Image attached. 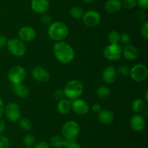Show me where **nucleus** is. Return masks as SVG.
I'll list each match as a JSON object with an SVG mask.
<instances>
[{
	"label": "nucleus",
	"mask_w": 148,
	"mask_h": 148,
	"mask_svg": "<svg viewBox=\"0 0 148 148\" xmlns=\"http://www.w3.org/2000/svg\"><path fill=\"white\" fill-rule=\"evenodd\" d=\"M33 78L39 82H46L50 78L49 73L41 66H36L31 71Z\"/></svg>",
	"instance_id": "obj_12"
},
{
	"label": "nucleus",
	"mask_w": 148,
	"mask_h": 148,
	"mask_svg": "<svg viewBox=\"0 0 148 148\" xmlns=\"http://www.w3.org/2000/svg\"><path fill=\"white\" fill-rule=\"evenodd\" d=\"M98 114V119L101 123L104 124H109L114 121V115L110 110H101V111Z\"/></svg>",
	"instance_id": "obj_18"
},
{
	"label": "nucleus",
	"mask_w": 148,
	"mask_h": 148,
	"mask_svg": "<svg viewBox=\"0 0 148 148\" xmlns=\"http://www.w3.org/2000/svg\"><path fill=\"white\" fill-rule=\"evenodd\" d=\"M122 3L119 0H108L105 4V9L110 13H116L121 10Z\"/></svg>",
	"instance_id": "obj_19"
},
{
	"label": "nucleus",
	"mask_w": 148,
	"mask_h": 148,
	"mask_svg": "<svg viewBox=\"0 0 148 148\" xmlns=\"http://www.w3.org/2000/svg\"><path fill=\"white\" fill-rule=\"evenodd\" d=\"M140 32H141L142 36H143L145 39H148V23L147 22H144L143 23L140 28Z\"/></svg>",
	"instance_id": "obj_32"
},
{
	"label": "nucleus",
	"mask_w": 148,
	"mask_h": 148,
	"mask_svg": "<svg viewBox=\"0 0 148 148\" xmlns=\"http://www.w3.org/2000/svg\"><path fill=\"white\" fill-rule=\"evenodd\" d=\"M50 145L53 148H61L64 146V139L59 135L52 136L50 140Z\"/></svg>",
	"instance_id": "obj_22"
},
{
	"label": "nucleus",
	"mask_w": 148,
	"mask_h": 148,
	"mask_svg": "<svg viewBox=\"0 0 148 148\" xmlns=\"http://www.w3.org/2000/svg\"><path fill=\"white\" fill-rule=\"evenodd\" d=\"M66 148H82L81 145L76 140H66L64 139V146Z\"/></svg>",
	"instance_id": "obj_29"
},
{
	"label": "nucleus",
	"mask_w": 148,
	"mask_h": 148,
	"mask_svg": "<svg viewBox=\"0 0 148 148\" xmlns=\"http://www.w3.org/2000/svg\"><path fill=\"white\" fill-rule=\"evenodd\" d=\"M83 10L80 7H73L70 10V15L73 18L79 19L83 15Z\"/></svg>",
	"instance_id": "obj_25"
},
{
	"label": "nucleus",
	"mask_w": 148,
	"mask_h": 148,
	"mask_svg": "<svg viewBox=\"0 0 148 148\" xmlns=\"http://www.w3.org/2000/svg\"><path fill=\"white\" fill-rule=\"evenodd\" d=\"M137 4L139 7L143 9H147L148 1L147 0H137Z\"/></svg>",
	"instance_id": "obj_39"
},
{
	"label": "nucleus",
	"mask_w": 148,
	"mask_h": 148,
	"mask_svg": "<svg viewBox=\"0 0 148 148\" xmlns=\"http://www.w3.org/2000/svg\"><path fill=\"white\" fill-rule=\"evenodd\" d=\"M53 97L56 100H62L63 97H64V90L62 89H57L56 91H54L53 94Z\"/></svg>",
	"instance_id": "obj_36"
},
{
	"label": "nucleus",
	"mask_w": 148,
	"mask_h": 148,
	"mask_svg": "<svg viewBox=\"0 0 148 148\" xmlns=\"http://www.w3.org/2000/svg\"><path fill=\"white\" fill-rule=\"evenodd\" d=\"M7 41H8V39L6 36H0V49L7 46Z\"/></svg>",
	"instance_id": "obj_40"
},
{
	"label": "nucleus",
	"mask_w": 148,
	"mask_h": 148,
	"mask_svg": "<svg viewBox=\"0 0 148 148\" xmlns=\"http://www.w3.org/2000/svg\"><path fill=\"white\" fill-rule=\"evenodd\" d=\"M145 102H148V90L145 91Z\"/></svg>",
	"instance_id": "obj_44"
},
{
	"label": "nucleus",
	"mask_w": 148,
	"mask_h": 148,
	"mask_svg": "<svg viewBox=\"0 0 148 148\" xmlns=\"http://www.w3.org/2000/svg\"><path fill=\"white\" fill-rule=\"evenodd\" d=\"M10 141L5 136L0 135V148H9Z\"/></svg>",
	"instance_id": "obj_34"
},
{
	"label": "nucleus",
	"mask_w": 148,
	"mask_h": 148,
	"mask_svg": "<svg viewBox=\"0 0 148 148\" xmlns=\"http://www.w3.org/2000/svg\"><path fill=\"white\" fill-rule=\"evenodd\" d=\"M137 0H124L123 5L127 10L134 9L137 6Z\"/></svg>",
	"instance_id": "obj_30"
},
{
	"label": "nucleus",
	"mask_w": 148,
	"mask_h": 148,
	"mask_svg": "<svg viewBox=\"0 0 148 148\" xmlns=\"http://www.w3.org/2000/svg\"><path fill=\"white\" fill-rule=\"evenodd\" d=\"M82 1H85V2L89 3V2H92V1H94V0H82Z\"/></svg>",
	"instance_id": "obj_45"
},
{
	"label": "nucleus",
	"mask_w": 148,
	"mask_h": 148,
	"mask_svg": "<svg viewBox=\"0 0 148 148\" xmlns=\"http://www.w3.org/2000/svg\"><path fill=\"white\" fill-rule=\"evenodd\" d=\"M40 20H41L42 23L44 25H49L51 22V17L50 15L47 14V13H43L40 17Z\"/></svg>",
	"instance_id": "obj_35"
},
{
	"label": "nucleus",
	"mask_w": 148,
	"mask_h": 148,
	"mask_svg": "<svg viewBox=\"0 0 148 148\" xmlns=\"http://www.w3.org/2000/svg\"><path fill=\"white\" fill-rule=\"evenodd\" d=\"M35 138L33 135L31 134H27L25 136L24 140V145H25L26 148H32L35 145Z\"/></svg>",
	"instance_id": "obj_28"
},
{
	"label": "nucleus",
	"mask_w": 148,
	"mask_h": 148,
	"mask_svg": "<svg viewBox=\"0 0 148 148\" xmlns=\"http://www.w3.org/2000/svg\"><path fill=\"white\" fill-rule=\"evenodd\" d=\"M33 148H50L49 144L45 141H40L33 146Z\"/></svg>",
	"instance_id": "obj_37"
},
{
	"label": "nucleus",
	"mask_w": 148,
	"mask_h": 148,
	"mask_svg": "<svg viewBox=\"0 0 148 148\" xmlns=\"http://www.w3.org/2000/svg\"><path fill=\"white\" fill-rule=\"evenodd\" d=\"M84 86L78 80H71L65 85L64 92L65 97L72 100L78 99L83 92Z\"/></svg>",
	"instance_id": "obj_3"
},
{
	"label": "nucleus",
	"mask_w": 148,
	"mask_h": 148,
	"mask_svg": "<svg viewBox=\"0 0 148 148\" xmlns=\"http://www.w3.org/2000/svg\"><path fill=\"white\" fill-rule=\"evenodd\" d=\"M69 30L65 23L61 21H56L51 23L48 28L49 37L56 41H62L68 36Z\"/></svg>",
	"instance_id": "obj_2"
},
{
	"label": "nucleus",
	"mask_w": 148,
	"mask_h": 148,
	"mask_svg": "<svg viewBox=\"0 0 148 148\" xmlns=\"http://www.w3.org/2000/svg\"><path fill=\"white\" fill-rule=\"evenodd\" d=\"M53 54L56 59L63 64L70 62L75 57L74 49L68 43L64 41H57L53 47Z\"/></svg>",
	"instance_id": "obj_1"
},
{
	"label": "nucleus",
	"mask_w": 148,
	"mask_h": 148,
	"mask_svg": "<svg viewBox=\"0 0 148 148\" xmlns=\"http://www.w3.org/2000/svg\"><path fill=\"white\" fill-rule=\"evenodd\" d=\"M12 91L20 98H25L29 94V89L25 84H14L12 86Z\"/></svg>",
	"instance_id": "obj_20"
},
{
	"label": "nucleus",
	"mask_w": 148,
	"mask_h": 148,
	"mask_svg": "<svg viewBox=\"0 0 148 148\" xmlns=\"http://www.w3.org/2000/svg\"><path fill=\"white\" fill-rule=\"evenodd\" d=\"M4 112V102H3L2 100L0 98V118H1V116L3 115Z\"/></svg>",
	"instance_id": "obj_42"
},
{
	"label": "nucleus",
	"mask_w": 148,
	"mask_h": 148,
	"mask_svg": "<svg viewBox=\"0 0 148 148\" xmlns=\"http://www.w3.org/2000/svg\"><path fill=\"white\" fill-rule=\"evenodd\" d=\"M6 117L10 121L17 122L21 118V112L20 107L15 102H10L4 107Z\"/></svg>",
	"instance_id": "obj_8"
},
{
	"label": "nucleus",
	"mask_w": 148,
	"mask_h": 148,
	"mask_svg": "<svg viewBox=\"0 0 148 148\" xmlns=\"http://www.w3.org/2000/svg\"><path fill=\"white\" fill-rule=\"evenodd\" d=\"M20 148H26V147H20Z\"/></svg>",
	"instance_id": "obj_46"
},
{
	"label": "nucleus",
	"mask_w": 148,
	"mask_h": 148,
	"mask_svg": "<svg viewBox=\"0 0 148 148\" xmlns=\"http://www.w3.org/2000/svg\"><path fill=\"white\" fill-rule=\"evenodd\" d=\"M132 107L135 113H141L144 110L145 103L140 99H136L132 102Z\"/></svg>",
	"instance_id": "obj_23"
},
{
	"label": "nucleus",
	"mask_w": 148,
	"mask_h": 148,
	"mask_svg": "<svg viewBox=\"0 0 148 148\" xmlns=\"http://www.w3.org/2000/svg\"><path fill=\"white\" fill-rule=\"evenodd\" d=\"M131 78L137 82H140L146 79L147 77V69L145 65L137 64L133 66L130 71Z\"/></svg>",
	"instance_id": "obj_9"
},
{
	"label": "nucleus",
	"mask_w": 148,
	"mask_h": 148,
	"mask_svg": "<svg viewBox=\"0 0 148 148\" xmlns=\"http://www.w3.org/2000/svg\"><path fill=\"white\" fill-rule=\"evenodd\" d=\"M130 126L135 131H141L145 126V120L140 115H134L130 119Z\"/></svg>",
	"instance_id": "obj_16"
},
{
	"label": "nucleus",
	"mask_w": 148,
	"mask_h": 148,
	"mask_svg": "<svg viewBox=\"0 0 148 148\" xmlns=\"http://www.w3.org/2000/svg\"><path fill=\"white\" fill-rule=\"evenodd\" d=\"M103 55L108 60L117 61L121 59L122 49L118 44H110L104 49Z\"/></svg>",
	"instance_id": "obj_7"
},
{
	"label": "nucleus",
	"mask_w": 148,
	"mask_h": 148,
	"mask_svg": "<svg viewBox=\"0 0 148 148\" xmlns=\"http://www.w3.org/2000/svg\"><path fill=\"white\" fill-rule=\"evenodd\" d=\"M7 49L12 55L21 57L25 54L26 46L23 41L18 39H12L7 41Z\"/></svg>",
	"instance_id": "obj_5"
},
{
	"label": "nucleus",
	"mask_w": 148,
	"mask_h": 148,
	"mask_svg": "<svg viewBox=\"0 0 148 148\" xmlns=\"http://www.w3.org/2000/svg\"><path fill=\"white\" fill-rule=\"evenodd\" d=\"M130 41H131V39H130V35L127 33H122L120 34V40L119 41L121 42V44H123L124 45H129L130 43Z\"/></svg>",
	"instance_id": "obj_31"
},
{
	"label": "nucleus",
	"mask_w": 148,
	"mask_h": 148,
	"mask_svg": "<svg viewBox=\"0 0 148 148\" xmlns=\"http://www.w3.org/2000/svg\"><path fill=\"white\" fill-rule=\"evenodd\" d=\"M57 109L59 113L62 115L67 114L71 110V102L67 99H62L59 100L57 104Z\"/></svg>",
	"instance_id": "obj_21"
},
{
	"label": "nucleus",
	"mask_w": 148,
	"mask_h": 148,
	"mask_svg": "<svg viewBox=\"0 0 148 148\" xmlns=\"http://www.w3.org/2000/svg\"><path fill=\"white\" fill-rule=\"evenodd\" d=\"M108 38L111 44H118L120 40V34L116 30H112L109 33Z\"/></svg>",
	"instance_id": "obj_27"
},
{
	"label": "nucleus",
	"mask_w": 148,
	"mask_h": 148,
	"mask_svg": "<svg viewBox=\"0 0 148 148\" xmlns=\"http://www.w3.org/2000/svg\"><path fill=\"white\" fill-rule=\"evenodd\" d=\"M30 6L34 12L43 14L48 11L50 4L49 0H32Z\"/></svg>",
	"instance_id": "obj_14"
},
{
	"label": "nucleus",
	"mask_w": 148,
	"mask_h": 148,
	"mask_svg": "<svg viewBox=\"0 0 148 148\" xmlns=\"http://www.w3.org/2000/svg\"><path fill=\"white\" fill-rule=\"evenodd\" d=\"M19 121V125H20V128L25 131H29L32 128V123L28 118H20Z\"/></svg>",
	"instance_id": "obj_26"
},
{
	"label": "nucleus",
	"mask_w": 148,
	"mask_h": 148,
	"mask_svg": "<svg viewBox=\"0 0 148 148\" xmlns=\"http://www.w3.org/2000/svg\"><path fill=\"white\" fill-rule=\"evenodd\" d=\"M62 132L64 139L76 140L79 133V124L74 120H69L62 126Z\"/></svg>",
	"instance_id": "obj_4"
},
{
	"label": "nucleus",
	"mask_w": 148,
	"mask_h": 148,
	"mask_svg": "<svg viewBox=\"0 0 148 148\" xmlns=\"http://www.w3.org/2000/svg\"><path fill=\"white\" fill-rule=\"evenodd\" d=\"M5 128H6V125L5 123L3 120L0 119V134L5 130Z\"/></svg>",
	"instance_id": "obj_43"
},
{
	"label": "nucleus",
	"mask_w": 148,
	"mask_h": 148,
	"mask_svg": "<svg viewBox=\"0 0 148 148\" xmlns=\"http://www.w3.org/2000/svg\"><path fill=\"white\" fill-rule=\"evenodd\" d=\"M110 89L107 86H100L96 91L97 96L101 100H106L110 96Z\"/></svg>",
	"instance_id": "obj_24"
},
{
	"label": "nucleus",
	"mask_w": 148,
	"mask_h": 148,
	"mask_svg": "<svg viewBox=\"0 0 148 148\" xmlns=\"http://www.w3.org/2000/svg\"><path fill=\"white\" fill-rule=\"evenodd\" d=\"M71 109L79 115H85L89 111V105L85 100L76 99L71 102Z\"/></svg>",
	"instance_id": "obj_11"
},
{
	"label": "nucleus",
	"mask_w": 148,
	"mask_h": 148,
	"mask_svg": "<svg viewBox=\"0 0 148 148\" xmlns=\"http://www.w3.org/2000/svg\"><path fill=\"white\" fill-rule=\"evenodd\" d=\"M117 76V72L115 68L113 66H108L103 71V80L106 84H112L115 81Z\"/></svg>",
	"instance_id": "obj_15"
},
{
	"label": "nucleus",
	"mask_w": 148,
	"mask_h": 148,
	"mask_svg": "<svg viewBox=\"0 0 148 148\" xmlns=\"http://www.w3.org/2000/svg\"><path fill=\"white\" fill-rule=\"evenodd\" d=\"M136 19L140 22H143L145 20V14L142 10H139L136 12Z\"/></svg>",
	"instance_id": "obj_38"
},
{
	"label": "nucleus",
	"mask_w": 148,
	"mask_h": 148,
	"mask_svg": "<svg viewBox=\"0 0 148 148\" xmlns=\"http://www.w3.org/2000/svg\"><path fill=\"white\" fill-rule=\"evenodd\" d=\"M18 36L23 41H31L36 37V32L31 26H23L19 30Z\"/></svg>",
	"instance_id": "obj_13"
},
{
	"label": "nucleus",
	"mask_w": 148,
	"mask_h": 148,
	"mask_svg": "<svg viewBox=\"0 0 148 148\" xmlns=\"http://www.w3.org/2000/svg\"><path fill=\"white\" fill-rule=\"evenodd\" d=\"M82 17L84 24L90 28L98 26L101 20V15L95 10H88L84 13Z\"/></svg>",
	"instance_id": "obj_10"
},
{
	"label": "nucleus",
	"mask_w": 148,
	"mask_h": 148,
	"mask_svg": "<svg viewBox=\"0 0 148 148\" xmlns=\"http://www.w3.org/2000/svg\"><path fill=\"white\" fill-rule=\"evenodd\" d=\"M116 72L122 76H127L130 74V70H129L128 67L125 66V65H121V66L119 67Z\"/></svg>",
	"instance_id": "obj_33"
},
{
	"label": "nucleus",
	"mask_w": 148,
	"mask_h": 148,
	"mask_svg": "<svg viewBox=\"0 0 148 148\" xmlns=\"http://www.w3.org/2000/svg\"><path fill=\"white\" fill-rule=\"evenodd\" d=\"M122 55L128 60H135L138 58L139 52L135 46L129 44L122 49Z\"/></svg>",
	"instance_id": "obj_17"
},
{
	"label": "nucleus",
	"mask_w": 148,
	"mask_h": 148,
	"mask_svg": "<svg viewBox=\"0 0 148 148\" xmlns=\"http://www.w3.org/2000/svg\"><path fill=\"white\" fill-rule=\"evenodd\" d=\"M92 110H93L94 113H99L101 111L102 108H101V106L99 104H95L92 106Z\"/></svg>",
	"instance_id": "obj_41"
},
{
	"label": "nucleus",
	"mask_w": 148,
	"mask_h": 148,
	"mask_svg": "<svg viewBox=\"0 0 148 148\" xmlns=\"http://www.w3.org/2000/svg\"><path fill=\"white\" fill-rule=\"evenodd\" d=\"M26 72L24 68L20 65H16L10 68L7 77L8 79L13 85L21 84L25 78Z\"/></svg>",
	"instance_id": "obj_6"
}]
</instances>
